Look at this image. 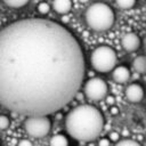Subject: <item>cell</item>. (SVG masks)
<instances>
[{
    "label": "cell",
    "instance_id": "1",
    "mask_svg": "<svg viewBox=\"0 0 146 146\" xmlns=\"http://www.w3.org/2000/svg\"><path fill=\"white\" fill-rule=\"evenodd\" d=\"M84 71L82 46L55 21L25 18L0 31V105L10 112L56 113L76 96Z\"/></svg>",
    "mask_w": 146,
    "mask_h": 146
},
{
    "label": "cell",
    "instance_id": "2",
    "mask_svg": "<svg viewBox=\"0 0 146 146\" xmlns=\"http://www.w3.org/2000/svg\"><path fill=\"white\" fill-rule=\"evenodd\" d=\"M65 128L75 140L92 141L103 131L104 117L97 107L88 104L79 105L67 113Z\"/></svg>",
    "mask_w": 146,
    "mask_h": 146
},
{
    "label": "cell",
    "instance_id": "3",
    "mask_svg": "<svg viewBox=\"0 0 146 146\" xmlns=\"http://www.w3.org/2000/svg\"><path fill=\"white\" fill-rule=\"evenodd\" d=\"M84 18L87 25L91 30L103 32L112 27L115 21V14L107 3L95 2L87 8Z\"/></svg>",
    "mask_w": 146,
    "mask_h": 146
},
{
    "label": "cell",
    "instance_id": "4",
    "mask_svg": "<svg viewBox=\"0 0 146 146\" xmlns=\"http://www.w3.org/2000/svg\"><path fill=\"white\" fill-rule=\"evenodd\" d=\"M116 52L108 46L97 47L90 56V64L92 68L100 73H107L112 71L116 66Z\"/></svg>",
    "mask_w": 146,
    "mask_h": 146
},
{
    "label": "cell",
    "instance_id": "5",
    "mask_svg": "<svg viewBox=\"0 0 146 146\" xmlns=\"http://www.w3.org/2000/svg\"><path fill=\"white\" fill-rule=\"evenodd\" d=\"M50 128L51 122L48 116H27L24 121L25 131L34 138H42L47 136Z\"/></svg>",
    "mask_w": 146,
    "mask_h": 146
},
{
    "label": "cell",
    "instance_id": "6",
    "mask_svg": "<svg viewBox=\"0 0 146 146\" xmlns=\"http://www.w3.org/2000/svg\"><path fill=\"white\" fill-rule=\"evenodd\" d=\"M83 91H84V95L87 96V98L98 102L100 99H104L107 96L108 87H107V83L103 79L92 78V79H89L84 83Z\"/></svg>",
    "mask_w": 146,
    "mask_h": 146
},
{
    "label": "cell",
    "instance_id": "7",
    "mask_svg": "<svg viewBox=\"0 0 146 146\" xmlns=\"http://www.w3.org/2000/svg\"><path fill=\"white\" fill-rule=\"evenodd\" d=\"M121 44H122V47L124 48V50H127V51H129V52L136 51V50H138L139 47H140V38L138 36V34H136V33H133V32L125 33V34L122 36Z\"/></svg>",
    "mask_w": 146,
    "mask_h": 146
},
{
    "label": "cell",
    "instance_id": "8",
    "mask_svg": "<svg viewBox=\"0 0 146 146\" xmlns=\"http://www.w3.org/2000/svg\"><path fill=\"white\" fill-rule=\"evenodd\" d=\"M125 97L131 103H139L144 97V89L139 83H131L125 88Z\"/></svg>",
    "mask_w": 146,
    "mask_h": 146
},
{
    "label": "cell",
    "instance_id": "9",
    "mask_svg": "<svg viewBox=\"0 0 146 146\" xmlns=\"http://www.w3.org/2000/svg\"><path fill=\"white\" fill-rule=\"evenodd\" d=\"M112 78L116 83H125L130 79V70L124 65L115 66L112 70Z\"/></svg>",
    "mask_w": 146,
    "mask_h": 146
},
{
    "label": "cell",
    "instance_id": "10",
    "mask_svg": "<svg viewBox=\"0 0 146 146\" xmlns=\"http://www.w3.org/2000/svg\"><path fill=\"white\" fill-rule=\"evenodd\" d=\"M52 8L57 14L65 15L72 9V0H54Z\"/></svg>",
    "mask_w": 146,
    "mask_h": 146
},
{
    "label": "cell",
    "instance_id": "11",
    "mask_svg": "<svg viewBox=\"0 0 146 146\" xmlns=\"http://www.w3.org/2000/svg\"><path fill=\"white\" fill-rule=\"evenodd\" d=\"M132 66L133 68L137 71V73L139 74H144L146 71V60L144 56H137L133 62H132Z\"/></svg>",
    "mask_w": 146,
    "mask_h": 146
},
{
    "label": "cell",
    "instance_id": "12",
    "mask_svg": "<svg viewBox=\"0 0 146 146\" xmlns=\"http://www.w3.org/2000/svg\"><path fill=\"white\" fill-rule=\"evenodd\" d=\"M50 146H68V140H67L66 136H64L62 133H57L51 137Z\"/></svg>",
    "mask_w": 146,
    "mask_h": 146
},
{
    "label": "cell",
    "instance_id": "13",
    "mask_svg": "<svg viewBox=\"0 0 146 146\" xmlns=\"http://www.w3.org/2000/svg\"><path fill=\"white\" fill-rule=\"evenodd\" d=\"M137 0H115V3L116 6L120 8V9H131L132 7H135Z\"/></svg>",
    "mask_w": 146,
    "mask_h": 146
},
{
    "label": "cell",
    "instance_id": "14",
    "mask_svg": "<svg viewBox=\"0 0 146 146\" xmlns=\"http://www.w3.org/2000/svg\"><path fill=\"white\" fill-rule=\"evenodd\" d=\"M2 1L8 7H11V8H22V7L26 6L30 0H2Z\"/></svg>",
    "mask_w": 146,
    "mask_h": 146
},
{
    "label": "cell",
    "instance_id": "15",
    "mask_svg": "<svg viewBox=\"0 0 146 146\" xmlns=\"http://www.w3.org/2000/svg\"><path fill=\"white\" fill-rule=\"evenodd\" d=\"M36 9H38V11H39L41 15H46V14H48V13L50 11V6H49L48 2L42 1V2H40V3L38 5Z\"/></svg>",
    "mask_w": 146,
    "mask_h": 146
},
{
    "label": "cell",
    "instance_id": "16",
    "mask_svg": "<svg viewBox=\"0 0 146 146\" xmlns=\"http://www.w3.org/2000/svg\"><path fill=\"white\" fill-rule=\"evenodd\" d=\"M115 146H140V145L132 139H123V140H119L115 144Z\"/></svg>",
    "mask_w": 146,
    "mask_h": 146
},
{
    "label": "cell",
    "instance_id": "17",
    "mask_svg": "<svg viewBox=\"0 0 146 146\" xmlns=\"http://www.w3.org/2000/svg\"><path fill=\"white\" fill-rule=\"evenodd\" d=\"M10 124V120L6 115H0V130H6Z\"/></svg>",
    "mask_w": 146,
    "mask_h": 146
},
{
    "label": "cell",
    "instance_id": "18",
    "mask_svg": "<svg viewBox=\"0 0 146 146\" xmlns=\"http://www.w3.org/2000/svg\"><path fill=\"white\" fill-rule=\"evenodd\" d=\"M108 140H110V141H119V132H115V131L111 132Z\"/></svg>",
    "mask_w": 146,
    "mask_h": 146
},
{
    "label": "cell",
    "instance_id": "19",
    "mask_svg": "<svg viewBox=\"0 0 146 146\" xmlns=\"http://www.w3.org/2000/svg\"><path fill=\"white\" fill-rule=\"evenodd\" d=\"M17 146H33V145L29 139H22V140L18 141Z\"/></svg>",
    "mask_w": 146,
    "mask_h": 146
},
{
    "label": "cell",
    "instance_id": "20",
    "mask_svg": "<svg viewBox=\"0 0 146 146\" xmlns=\"http://www.w3.org/2000/svg\"><path fill=\"white\" fill-rule=\"evenodd\" d=\"M110 144H111V141L107 138H102L98 141V146H110Z\"/></svg>",
    "mask_w": 146,
    "mask_h": 146
},
{
    "label": "cell",
    "instance_id": "21",
    "mask_svg": "<svg viewBox=\"0 0 146 146\" xmlns=\"http://www.w3.org/2000/svg\"><path fill=\"white\" fill-rule=\"evenodd\" d=\"M105 98H106V103H107L108 105H111V106H113V105H114V103H115V98H114L113 96H111V95H110V96H106Z\"/></svg>",
    "mask_w": 146,
    "mask_h": 146
},
{
    "label": "cell",
    "instance_id": "22",
    "mask_svg": "<svg viewBox=\"0 0 146 146\" xmlns=\"http://www.w3.org/2000/svg\"><path fill=\"white\" fill-rule=\"evenodd\" d=\"M110 112H111V114L116 115V114H119V108H117V107H115V106H112V107L110 108Z\"/></svg>",
    "mask_w": 146,
    "mask_h": 146
},
{
    "label": "cell",
    "instance_id": "23",
    "mask_svg": "<svg viewBox=\"0 0 146 146\" xmlns=\"http://www.w3.org/2000/svg\"><path fill=\"white\" fill-rule=\"evenodd\" d=\"M79 1H80V2H83V3H84V2H88L89 0H79Z\"/></svg>",
    "mask_w": 146,
    "mask_h": 146
}]
</instances>
